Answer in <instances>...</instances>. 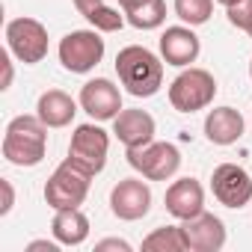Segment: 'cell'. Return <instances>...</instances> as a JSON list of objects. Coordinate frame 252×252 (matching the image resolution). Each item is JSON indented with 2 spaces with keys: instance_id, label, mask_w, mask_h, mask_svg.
<instances>
[{
  "instance_id": "6da1fadb",
  "label": "cell",
  "mask_w": 252,
  "mask_h": 252,
  "mask_svg": "<svg viewBox=\"0 0 252 252\" xmlns=\"http://www.w3.org/2000/svg\"><path fill=\"white\" fill-rule=\"evenodd\" d=\"M116 74L134 98H152L163 86V63L143 45H128L116 54Z\"/></svg>"
},
{
  "instance_id": "7a4b0ae2",
  "label": "cell",
  "mask_w": 252,
  "mask_h": 252,
  "mask_svg": "<svg viewBox=\"0 0 252 252\" xmlns=\"http://www.w3.org/2000/svg\"><path fill=\"white\" fill-rule=\"evenodd\" d=\"M48 152V125L39 116H15L3 134V158L12 166H39Z\"/></svg>"
},
{
  "instance_id": "3957f363",
  "label": "cell",
  "mask_w": 252,
  "mask_h": 252,
  "mask_svg": "<svg viewBox=\"0 0 252 252\" xmlns=\"http://www.w3.org/2000/svg\"><path fill=\"white\" fill-rule=\"evenodd\" d=\"M92 172H86L80 163H74L71 158H65L54 175L48 178L45 184V202L54 208V211H63V208H80L89 196V184H92Z\"/></svg>"
},
{
  "instance_id": "277c9868",
  "label": "cell",
  "mask_w": 252,
  "mask_h": 252,
  "mask_svg": "<svg viewBox=\"0 0 252 252\" xmlns=\"http://www.w3.org/2000/svg\"><path fill=\"white\" fill-rule=\"evenodd\" d=\"M214 95H217V80H214V74L205 71V68L187 65V68L169 83V104H172L178 113L205 110V107L214 104Z\"/></svg>"
},
{
  "instance_id": "5b68a950",
  "label": "cell",
  "mask_w": 252,
  "mask_h": 252,
  "mask_svg": "<svg viewBox=\"0 0 252 252\" xmlns=\"http://www.w3.org/2000/svg\"><path fill=\"white\" fill-rule=\"evenodd\" d=\"M60 63L71 74H89L101 60H104V39L101 33L92 30H71L60 39Z\"/></svg>"
},
{
  "instance_id": "8992f818",
  "label": "cell",
  "mask_w": 252,
  "mask_h": 252,
  "mask_svg": "<svg viewBox=\"0 0 252 252\" xmlns=\"http://www.w3.org/2000/svg\"><path fill=\"white\" fill-rule=\"evenodd\" d=\"M128 152V163L149 181H169L181 169V152L172 143H158L152 140L149 146L140 149H125Z\"/></svg>"
},
{
  "instance_id": "52a82bcc",
  "label": "cell",
  "mask_w": 252,
  "mask_h": 252,
  "mask_svg": "<svg viewBox=\"0 0 252 252\" xmlns=\"http://www.w3.org/2000/svg\"><path fill=\"white\" fill-rule=\"evenodd\" d=\"M6 45L15 60L24 65H36L48 57V27L36 18H12L6 24Z\"/></svg>"
},
{
  "instance_id": "ba28073f",
  "label": "cell",
  "mask_w": 252,
  "mask_h": 252,
  "mask_svg": "<svg viewBox=\"0 0 252 252\" xmlns=\"http://www.w3.org/2000/svg\"><path fill=\"white\" fill-rule=\"evenodd\" d=\"M107 155H110V134L101 125H95V122L77 125L71 134V143H68V158L74 163H80L86 172L98 175L107 166Z\"/></svg>"
},
{
  "instance_id": "9c48e42d",
  "label": "cell",
  "mask_w": 252,
  "mask_h": 252,
  "mask_svg": "<svg viewBox=\"0 0 252 252\" xmlns=\"http://www.w3.org/2000/svg\"><path fill=\"white\" fill-rule=\"evenodd\" d=\"M211 193L220 205L240 211L252 202V175L237 163H220L211 175Z\"/></svg>"
},
{
  "instance_id": "30bf717a",
  "label": "cell",
  "mask_w": 252,
  "mask_h": 252,
  "mask_svg": "<svg viewBox=\"0 0 252 252\" xmlns=\"http://www.w3.org/2000/svg\"><path fill=\"white\" fill-rule=\"evenodd\" d=\"M110 211L113 217L125 220V222H137L152 211V187L149 178H122L113 190H110Z\"/></svg>"
},
{
  "instance_id": "8fae6325",
  "label": "cell",
  "mask_w": 252,
  "mask_h": 252,
  "mask_svg": "<svg viewBox=\"0 0 252 252\" xmlns=\"http://www.w3.org/2000/svg\"><path fill=\"white\" fill-rule=\"evenodd\" d=\"M80 110L89 113L95 122H113L125 107H122V92L113 80L107 77H92L80 86Z\"/></svg>"
},
{
  "instance_id": "7c38bea8",
  "label": "cell",
  "mask_w": 252,
  "mask_h": 252,
  "mask_svg": "<svg viewBox=\"0 0 252 252\" xmlns=\"http://www.w3.org/2000/svg\"><path fill=\"white\" fill-rule=\"evenodd\" d=\"M181 231H184L187 252H220L225 246V222L208 211L181 220Z\"/></svg>"
},
{
  "instance_id": "4fadbf2b",
  "label": "cell",
  "mask_w": 252,
  "mask_h": 252,
  "mask_svg": "<svg viewBox=\"0 0 252 252\" xmlns=\"http://www.w3.org/2000/svg\"><path fill=\"white\" fill-rule=\"evenodd\" d=\"M202 54V42L199 36L193 33L190 24H175V27H166L163 36H160V57L166 65H175V68H187L190 63H196Z\"/></svg>"
},
{
  "instance_id": "5bb4252c",
  "label": "cell",
  "mask_w": 252,
  "mask_h": 252,
  "mask_svg": "<svg viewBox=\"0 0 252 252\" xmlns=\"http://www.w3.org/2000/svg\"><path fill=\"white\" fill-rule=\"evenodd\" d=\"M155 116L146 113V110H122L116 119H113V134L116 140L125 146V149H140V146H149L155 140Z\"/></svg>"
},
{
  "instance_id": "9a60e30c",
  "label": "cell",
  "mask_w": 252,
  "mask_h": 252,
  "mask_svg": "<svg viewBox=\"0 0 252 252\" xmlns=\"http://www.w3.org/2000/svg\"><path fill=\"white\" fill-rule=\"evenodd\" d=\"M166 211L181 222V220H190L196 214L205 211V187L196 181V178H178L166 187Z\"/></svg>"
},
{
  "instance_id": "2e32d148",
  "label": "cell",
  "mask_w": 252,
  "mask_h": 252,
  "mask_svg": "<svg viewBox=\"0 0 252 252\" xmlns=\"http://www.w3.org/2000/svg\"><path fill=\"white\" fill-rule=\"evenodd\" d=\"M246 122L234 107H214L205 116V137L214 146H234L243 137Z\"/></svg>"
},
{
  "instance_id": "e0dca14e",
  "label": "cell",
  "mask_w": 252,
  "mask_h": 252,
  "mask_svg": "<svg viewBox=\"0 0 252 252\" xmlns=\"http://www.w3.org/2000/svg\"><path fill=\"white\" fill-rule=\"evenodd\" d=\"M77 104L68 92L63 89H48L39 95L36 101V116L48 125V128H65V125L74 122V113H77Z\"/></svg>"
},
{
  "instance_id": "ac0fdd59",
  "label": "cell",
  "mask_w": 252,
  "mask_h": 252,
  "mask_svg": "<svg viewBox=\"0 0 252 252\" xmlns=\"http://www.w3.org/2000/svg\"><path fill=\"white\" fill-rule=\"evenodd\" d=\"M51 234H54L63 246H80V243H86V237H89V217H86L80 208L54 211Z\"/></svg>"
},
{
  "instance_id": "d6986e66",
  "label": "cell",
  "mask_w": 252,
  "mask_h": 252,
  "mask_svg": "<svg viewBox=\"0 0 252 252\" xmlns=\"http://www.w3.org/2000/svg\"><path fill=\"white\" fill-rule=\"evenodd\" d=\"M74 9L98 30V33H119L125 27V12L119 15L116 9H110L104 0H74Z\"/></svg>"
},
{
  "instance_id": "ffe728a7",
  "label": "cell",
  "mask_w": 252,
  "mask_h": 252,
  "mask_svg": "<svg viewBox=\"0 0 252 252\" xmlns=\"http://www.w3.org/2000/svg\"><path fill=\"white\" fill-rule=\"evenodd\" d=\"M143 249H146V252H187V243H184V231H181V225H163V228H155V231L143 240Z\"/></svg>"
},
{
  "instance_id": "44dd1931",
  "label": "cell",
  "mask_w": 252,
  "mask_h": 252,
  "mask_svg": "<svg viewBox=\"0 0 252 252\" xmlns=\"http://www.w3.org/2000/svg\"><path fill=\"white\" fill-rule=\"evenodd\" d=\"M125 18H128V24L137 27V30H158L166 21V0H149L146 6L128 12Z\"/></svg>"
},
{
  "instance_id": "7402d4cb",
  "label": "cell",
  "mask_w": 252,
  "mask_h": 252,
  "mask_svg": "<svg viewBox=\"0 0 252 252\" xmlns=\"http://www.w3.org/2000/svg\"><path fill=\"white\" fill-rule=\"evenodd\" d=\"M172 6L181 24H190V27H202L214 15V0H175Z\"/></svg>"
},
{
  "instance_id": "603a6c76",
  "label": "cell",
  "mask_w": 252,
  "mask_h": 252,
  "mask_svg": "<svg viewBox=\"0 0 252 252\" xmlns=\"http://www.w3.org/2000/svg\"><path fill=\"white\" fill-rule=\"evenodd\" d=\"M225 15H228V24L231 27L249 33L252 30V0H237V3H231L225 9Z\"/></svg>"
},
{
  "instance_id": "cb8c5ba5",
  "label": "cell",
  "mask_w": 252,
  "mask_h": 252,
  "mask_svg": "<svg viewBox=\"0 0 252 252\" xmlns=\"http://www.w3.org/2000/svg\"><path fill=\"white\" fill-rule=\"evenodd\" d=\"M0 190H3V205H0V214H9L12 205H15V190H12V181L9 178H0Z\"/></svg>"
},
{
  "instance_id": "d4e9b609",
  "label": "cell",
  "mask_w": 252,
  "mask_h": 252,
  "mask_svg": "<svg viewBox=\"0 0 252 252\" xmlns=\"http://www.w3.org/2000/svg\"><path fill=\"white\" fill-rule=\"evenodd\" d=\"M107 249H119V252H131V243L122 240V237H107L95 243V252H107Z\"/></svg>"
},
{
  "instance_id": "484cf974",
  "label": "cell",
  "mask_w": 252,
  "mask_h": 252,
  "mask_svg": "<svg viewBox=\"0 0 252 252\" xmlns=\"http://www.w3.org/2000/svg\"><path fill=\"white\" fill-rule=\"evenodd\" d=\"M12 51H3V54H0V63H3V83H0V89H9L12 86V77H15V68H12V57H9Z\"/></svg>"
},
{
  "instance_id": "4316f807",
  "label": "cell",
  "mask_w": 252,
  "mask_h": 252,
  "mask_svg": "<svg viewBox=\"0 0 252 252\" xmlns=\"http://www.w3.org/2000/svg\"><path fill=\"white\" fill-rule=\"evenodd\" d=\"M60 240L54 237V240H33V243H27V252H39V249H48V252H60Z\"/></svg>"
},
{
  "instance_id": "83f0119b",
  "label": "cell",
  "mask_w": 252,
  "mask_h": 252,
  "mask_svg": "<svg viewBox=\"0 0 252 252\" xmlns=\"http://www.w3.org/2000/svg\"><path fill=\"white\" fill-rule=\"evenodd\" d=\"M149 0H119V6H122V12L128 15V12H134V9H140V6H146Z\"/></svg>"
},
{
  "instance_id": "f1b7e54d",
  "label": "cell",
  "mask_w": 252,
  "mask_h": 252,
  "mask_svg": "<svg viewBox=\"0 0 252 252\" xmlns=\"http://www.w3.org/2000/svg\"><path fill=\"white\" fill-rule=\"evenodd\" d=\"M217 3H222V6H225V9H228V6H231V3H237V0H217Z\"/></svg>"
},
{
  "instance_id": "f546056e",
  "label": "cell",
  "mask_w": 252,
  "mask_h": 252,
  "mask_svg": "<svg viewBox=\"0 0 252 252\" xmlns=\"http://www.w3.org/2000/svg\"><path fill=\"white\" fill-rule=\"evenodd\" d=\"M249 77H252V60H249Z\"/></svg>"
},
{
  "instance_id": "4dcf8cb0",
  "label": "cell",
  "mask_w": 252,
  "mask_h": 252,
  "mask_svg": "<svg viewBox=\"0 0 252 252\" xmlns=\"http://www.w3.org/2000/svg\"><path fill=\"white\" fill-rule=\"evenodd\" d=\"M249 39H252V30H249Z\"/></svg>"
}]
</instances>
